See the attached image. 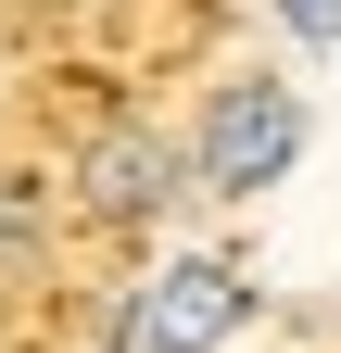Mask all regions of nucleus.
Masks as SVG:
<instances>
[{
  "instance_id": "4",
  "label": "nucleus",
  "mask_w": 341,
  "mask_h": 353,
  "mask_svg": "<svg viewBox=\"0 0 341 353\" xmlns=\"http://www.w3.org/2000/svg\"><path fill=\"white\" fill-rule=\"evenodd\" d=\"M38 240H51V202L26 176H0V278H38Z\"/></svg>"
},
{
  "instance_id": "3",
  "label": "nucleus",
  "mask_w": 341,
  "mask_h": 353,
  "mask_svg": "<svg viewBox=\"0 0 341 353\" xmlns=\"http://www.w3.org/2000/svg\"><path fill=\"white\" fill-rule=\"evenodd\" d=\"M253 316V278L228 252H190V265H164L152 303H139V341L152 353H228V328Z\"/></svg>"
},
{
  "instance_id": "2",
  "label": "nucleus",
  "mask_w": 341,
  "mask_h": 353,
  "mask_svg": "<svg viewBox=\"0 0 341 353\" xmlns=\"http://www.w3.org/2000/svg\"><path fill=\"white\" fill-rule=\"evenodd\" d=\"M177 190H190V152L164 139V126H101V139L76 152V214H89V228H152Z\"/></svg>"
},
{
  "instance_id": "1",
  "label": "nucleus",
  "mask_w": 341,
  "mask_h": 353,
  "mask_svg": "<svg viewBox=\"0 0 341 353\" xmlns=\"http://www.w3.org/2000/svg\"><path fill=\"white\" fill-rule=\"evenodd\" d=\"M291 152H304V101H291L278 76H240L228 101H215V126H202L190 176H202V190H228V202H253L266 176H291Z\"/></svg>"
},
{
  "instance_id": "5",
  "label": "nucleus",
  "mask_w": 341,
  "mask_h": 353,
  "mask_svg": "<svg viewBox=\"0 0 341 353\" xmlns=\"http://www.w3.org/2000/svg\"><path fill=\"white\" fill-rule=\"evenodd\" d=\"M278 26H291V38H316V51H329V38H341V0H278Z\"/></svg>"
}]
</instances>
